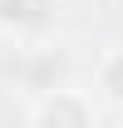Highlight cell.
<instances>
[{"label":"cell","mask_w":123,"mask_h":128,"mask_svg":"<svg viewBox=\"0 0 123 128\" xmlns=\"http://www.w3.org/2000/svg\"><path fill=\"white\" fill-rule=\"evenodd\" d=\"M49 10V0H0V25L5 30H30Z\"/></svg>","instance_id":"7a4b0ae2"},{"label":"cell","mask_w":123,"mask_h":128,"mask_svg":"<svg viewBox=\"0 0 123 128\" xmlns=\"http://www.w3.org/2000/svg\"><path fill=\"white\" fill-rule=\"evenodd\" d=\"M34 128H98L94 104L74 89H54L34 104Z\"/></svg>","instance_id":"6da1fadb"},{"label":"cell","mask_w":123,"mask_h":128,"mask_svg":"<svg viewBox=\"0 0 123 128\" xmlns=\"http://www.w3.org/2000/svg\"><path fill=\"white\" fill-rule=\"evenodd\" d=\"M98 89L113 108H123V49H113L104 64H98Z\"/></svg>","instance_id":"3957f363"}]
</instances>
